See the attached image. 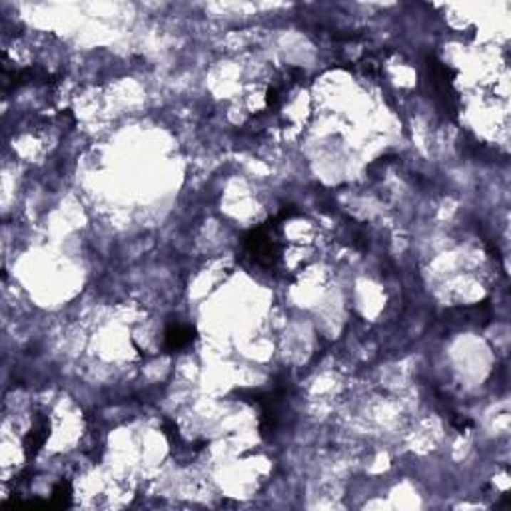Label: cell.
Listing matches in <instances>:
<instances>
[{"label": "cell", "mask_w": 511, "mask_h": 511, "mask_svg": "<svg viewBox=\"0 0 511 511\" xmlns=\"http://www.w3.org/2000/svg\"><path fill=\"white\" fill-rule=\"evenodd\" d=\"M196 338V331L190 326H172L164 336V348L168 351H176L190 346Z\"/></svg>", "instance_id": "1"}]
</instances>
